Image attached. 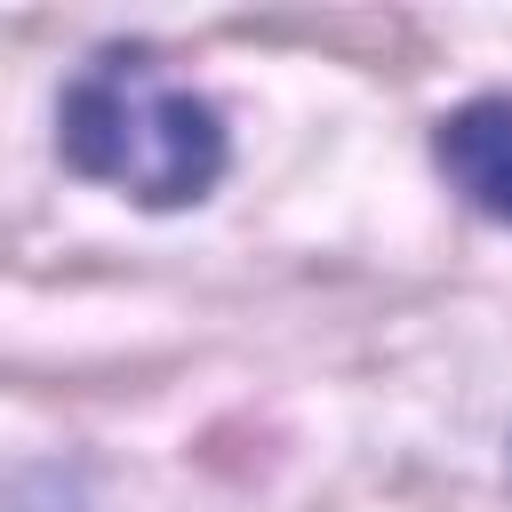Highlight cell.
<instances>
[{"mask_svg": "<svg viewBox=\"0 0 512 512\" xmlns=\"http://www.w3.org/2000/svg\"><path fill=\"white\" fill-rule=\"evenodd\" d=\"M56 152L72 176L128 192L136 208H184L208 200L232 144L224 112L192 88H176L152 48H104L56 104Z\"/></svg>", "mask_w": 512, "mask_h": 512, "instance_id": "6da1fadb", "label": "cell"}, {"mask_svg": "<svg viewBox=\"0 0 512 512\" xmlns=\"http://www.w3.org/2000/svg\"><path fill=\"white\" fill-rule=\"evenodd\" d=\"M432 152H440L448 184H456L480 216L512 224V96H480V104L448 112L440 136H432Z\"/></svg>", "mask_w": 512, "mask_h": 512, "instance_id": "7a4b0ae2", "label": "cell"}]
</instances>
